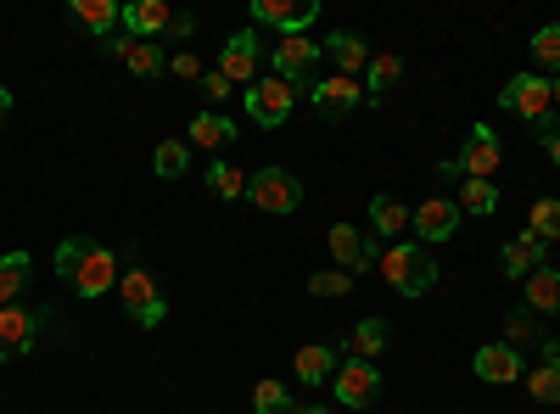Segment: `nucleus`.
<instances>
[{
    "label": "nucleus",
    "instance_id": "17",
    "mask_svg": "<svg viewBox=\"0 0 560 414\" xmlns=\"http://www.w3.org/2000/svg\"><path fill=\"white\" fill-rule=\"evenodd\" d=\"M499 263H504V274H510V281H527V274L549 269V241H538L533 229H522V236H510V241H504Z\"/></svg>",
    "mask_w": 560,
    "mask_h": 414
},
{
    "label": "nucleus",
    "instance_id": "19",
    "mask_svg": "<svg viewBox=\"0 0 560 414\" xmlns=\"http://www.w3.org/2000/svg\"><path fill=\"white\" fill-rule=\"evenodd\" d=\"M337 364H342V353H337V347H325V342H308V347H298L292 370H298V381H303V387H325V381L337 376Z\"/></svg>",
    "mask_w": 560,
    "mask_h": 414
},
{
    "label": "nucleus",
    "instance_id": "31",
    "mask_svg": "<svg viewBox=\"0 0 560 414\" xmlns=\"http://www.w3.org/2000/svg\"><path fill=\"white\" fill-rule=\"evenodd\" d=\"M208 191H213L219 202H236V197H247V174H242L236 163H213V168H208Z\"/></svg>",
    "mask_w": 560,
    "mask_h": 414
},
{
    "label": "nucleus",
    "instance_id": "15",
    "mask_svg": "<svg viewBox=\"0 0 560 414\" xmlns=\"http://www.w3.org/2000/svg\"><path fill=\"white\" fill-rule=\"evenodd\" d=\"M258 57H264L258 34H253V28H242V34H230V39H224V51H219V73H224L230 84H253V79H258Z\"/></svg>",
    "mask_w": 560,
    "mask_h": 414
},
{
    "label": "nucleus",
    "instance_id": "27",
    "mask_svg": "<svg viewBox=\"0 0 560 414\" xmlns=\"http://www.w3.org/2000/svg\"><path fill=\"white\" fill-rule=\"evenodd\" d=\"M236 141V123L230 118H219V113H202V118H191V146H202V152H219V146H230Z\"/></svg>",
    "mask_w": 560,
    "mask_h": 414
},
{
    "label": "nucleus",
    "instance_id": "16",
    "mask_svg": "<svg viewBox=\"0 0 560 414\" xmlns=\"http://www.w3.org/2000/svg\"><path fill=\"white\" fill-rule=\"evenodd\" d=\"M168 23H174V7H168V0H129L124 17H118V28H124L129 39H163Z\"/></svg>",
    "mask_w": 560,
    "mask_h": 414
},
{
    "label": "nucleus",
    "instance_id": "42",
    "mask_svg": "<svg viewBox=\"0 0 560 414\" xmlns=\"http://www.w3.org/2000/svg\"><path fill=\"white\" fill-rule=\"evenodd\" d=\"M12 123V90H0V129Z\"/></svg>",
    "mask_w": 560,
    "mask_h": 414
},
{
    "label": "nucleus",
    "instance_id": "29",
    "mask_svg": "<svg viewBox=\"0 0 560 414\" xmlns=\"http://www.w3.org/2000/svg\"><path fill=\"white\" fill-rule=\"evenodd\" d=\"M398 73H404V57H398V51L370 57V90H364V96H370V107H382V96H387V90L398 84Z\"/></svg>",
    "mask_w": 560,
    "mask_h": 414
},
{
    "label": "nucleus",
    "instance_id": "28",
    "mask_svg": "<svg viewBox=\"0 0 560 414\" xmlns=\"http://www.w3.org/2000/svg\"><path fill=\"white\" fill-rule=\"evenodd\" d=\"M527 308L533 314H560V269L527 274Z\"/></svg>",
    "mask_w": 560,
    "mask_h": 414
},
{
    "label": "nucleus",
    "instance_id": "8",
    "mask_svg": "<svg viewBox=\"0 0 560 414\" xmlns=\"http://www.w3.org/2000/svg\"><path fill=\"white\" fill-rule=\"evenodd\" d=\"M331 392L348 409H370L382 398V370H376V364H364V358H342L337 376H331Z\"/></svg>",
    "mask_w": 560,
    "mask_h": 414
},
{
    "label": "nucleus",
    "instance_id": "33",
    "mask_svg": "<svg viewBox=\"0 0 560 414\" xmlns=\"http://www.w3.org/2000/svg\"><path fill=\"white\" fill-rule=\"evenodd\" d=\"M253 414H292V392L280 387L275 376H264V381L253 387Z\"/></svg>",
    "mask_w": 560,
    "mask_h": 414
},
{
    "label": "nucleus",
    "instance_id": "5",
    "mask_svg": "<svg viewBox=\"0 0 560 414\" xmlns=\"http://www.w3.org/2000/svg\"><path fill=\"white\" fill-rule=\"evenodd\" d=\"M319 45L308 39V34H280L275 45H269V62H275V79H287L292 90L298 84H308L314 90V68H319Z\"/></svg>",
    "mask_w": 560,
    "mask_h": 414
},
{
    "label": "nucleus",
    "instance_id": "10",
    "mask_svg": "<svg viewBox=\"0 0 560 414\" xmlns=\"http://www.w3.org/2000/svg\"><path fill=\"white\" fill-rule=\"evenodd\" d=\"M39 326H45V314H34V308H23V303L0 308V364L28 358V347H34Z\"/></svg>",
    "mask_w": 560,
    "mask_h": 414
},
{
    "label": "nucleus",
    "instance_id": "44",
    "mask_svg": "<svg viewBox=\"0 0 560 414\" xmlns=\"http://www.w3.org/2000/svg\"><path fill=\"white\" fill-rule=\"evenodd\" d=\"M549 96H555V118H560V79H549Z\"/></svg>",
    "mask_w": 560,
    "mask_h": 414
},
{
    "label": "nucleus",
    "instance_id": "24",
    "mask_svg": "<svg viewBox=\"0 0 560 414\" xmlns=\"http://www.w3.org/2000/svg\"><path fill=\"white\" fill-rule=\"evenodd\" d=\"M73 17L96 34V39H113L118 34V17H124V7H113V0H73Z\"/></svg>",
    "mask_w": 560,
    "mask_h": 414
},
{
    "label": "nucleus",
    "instance_id": "7",
    "mask_svg": "<svg viewBox=\"0 0 560 414\" xmlns=\"http://www.w3.org/2000/svg\"><path fill=\"white\" fill-rule=\"evenodd\" d=\"M292 102H298V90L287 84V79H253L247 84V113H253V123H264V129H280L292 118Z\"/></svg>",
    "mask_w": 560,
    "mask_h": 414
},
{
    "label": "nucleus",
    "instance_id": "38",
    "mask_svg": "<svg viewBox=\"0 0 560 414\" xmlns=\"http://www.w3.org/2000/svg\"><path fill=\"white\" fill-rule=\"evenodd\" d=\"M202 96H208V102H230V96H236V84L213 68V73H202Z\"/></svg>",
    "mask_w": 560,
    "mask_h": 414
},
{
    "label": "nucleus",
    "instance_id": "40",
    "mask_svg": "<svg viewBox=\"0 0 560 414\" xmlns=\"http://www.w3.org/2000/svg\"><path fill=\"white\" fill-rule=\"evenodd\" d=\"M191 34H197V17H191V12H174V23H168L163 39H191Z\"/></svg>",
    "mask_w": 560,
    "mask_h": 414
},
{
    "label": "nucleus",
    "instance_id": "21",
    "mask_svg": "<svg viewBox=\"0 0 560 414\" xmlns=\"http://www.w3.org/2000/svg\"><path fill=\"white\" fill-rule=\"evenodd\" d=\"M319 51L331 57V62H337V73H348V79H353L359 68H370V45H364L359 34H348V28L325 34V39H319Z\"/></svg>",
    "mask_w": 560,
    "mask_h": 414
},
{
    "label": "nucleus",
    "instance_id": "3",
    "mask_svg": "<svg viewBox=\"0 0 560 414\" xmlns=\"http://www.w3.org/2000/svg\"><path fill=\"white\" fill-rule=\"evenodd\" d=\"M382 274H387V286H393L398 297H427V292L438 286V263H432V252H427V247H415V241L387 247V252H382Z\"/></svg>",
    "mask_w": 560,
    "mask_h": 414
},
{
    "label": "nucleus",
    "instance_id": "43",
    "mask_svg": "<svg viewBox=\"0 0 560 414\" xmlns=\"http://www.w3.org/2000/svg\"><path fill=\"white\" fill-rule=\"evenodd\" d=\"M292 414H325V403H292Z\"/></svg>",
    "mask_w": 560,
    "mask_h": 414
},
{
    "label": "nucleus",
    "instance_id": "37",
    "mask_svg": "<svg viewBox=\"0 0 560 414\" xmlns=\"http://www.w3.org/2000/svg\"><path fill=\"white\" fill-rule=\"evenodd\" d=\"M527 229H533V236L538 241H560V202H533V218H527Z\"/></svg>",
    "mask_w": 560,
    "mask_h": 414
},
{
    "label": "nucleus",
    "instance_id": "39",
    "mask_svg": "<svg viewBox=\"0 0 560 414\" xmlns=\"http://www.w3.org/2000/svg\"><path fill=\"white\" fill-rule=\"evenodd\" d=\"M168 73H179V79H197V84H202V62H197V51H179V57H168Z\"/></svg>",
    "mask_w": 560,
    "mask_h": 414
},
{
    "label": "nucleus",
    "instance_id": "4",
    "mask_svg": "<svg viewBox=\"0 0 560 414\" xmlns=\"http://www.w3.org/2000/svg\"><path fill=\"white\" fill-rule=\"evenodd\" d=\"M118 297H124V314L135 319L140 331H158L163 319H168V303L158 292V274L152 269H124L118 274Z\"/></svg>",
    "mask_w": 560,
    "mask_h": 414
},
{
    "label": "nucleus",
    "instance_id": "1",
    "mask_svg": "<svg viewBox=\"0 0 560 414\" xmlns=\"http://www.w3.org/2000/svg\"><path fill=\"white\" fill-rule=\"evenodd\" d=\"M57 274L84 297V303H96L102 292H113L118 281V258L102 247V241H90V236H68L57 247Z\"/></svg>",
    "mask_w": 560,
    "mask_h": 414
},
{
    "label": "nucleus",
    "instance_id": "9",
    "mask_svg": "<svg viewBox=\"0 0 560 414\" xmlns=\"http://www.w3.org/2000/svg\"><path fill=\"white\" fill-rule=\"evenodd\" d=\"M465 179H493L504 168V146H499V134L488 123H477L471 134H465V146H459V163H454Z\"/></svg>",
    "mask_w": 560,
    "mask_h": 414
},
{
    "label": "nucleus",
    "instance_id": "2",
    "mask_svg": "<svg viewBox=\"0 0 560 414\" xmlns=\"http://www.w3.org/2000/svg\"><path fill=\"white\" fill-rule=\"evenodd\" d=\"M499 107H504V113H516V118H527V123L538 129V141H549V134L560 129V118H555V96H549V79H544V73H516V79H504Z\"/></svg>",
    "mask_w": 560,
    "mask_h": 414
},
{
    "label": "nucleus",
    "instance_id": "18",
    "mask_svg": "<svg viewBox=\"0 0 560 414\" xmlns=\"http://www.w3.org/2000/svg\"><path fill=\"white\" fill-rule=\"evenodd\" d=\"M409 224H415V236H420V241H448L454 229H459V202L432 197V202H420V208L409 213Z\"/></svg>",
    "mask_w": 560,
    "mask_h": 414
},
{
    "label": "nucleus",
    "instance_id": "23",
    "mask_svg": "<svg viewBox=\"0 0 560 414\" xmlns=\"http://www.w3.org/2000/svg\"><path fill=\"white\" fill-rule=\"evenodd\" d=\"M124 62H129V73H140V79L168 73V51H163L158 39H129V34H124Z\"/></svg>",
    "mask_w": 560,
    "mask_h": 414
},
{
    "label": "nucleus",
    "instance_id": "36",
    "mask_svg": "<svg viewBox=\"0 0 560 414\" xmlns=\"http://www.w3.org/2000/svg\"><path fill=\"white\" fill-rule=\"evenodd\" d=\"M504 342L510 347H527V342H538V314L533 308H516V314H504Z\"/></svg>",
    "mask_w": 560,
    "mask_h": 414
},
{
    "label": "nucleus",
    "instance_id": "25",
    "mask_svg": "<svg viewBox=\"0 0 560 414\" xmlns=\"http://www.w3.org/2000/svg\"><path fill=\"white\" fill-rule=\"evenodd\" d=\"M28 274H34L28 252H0V308H12V303L23 297V286H28Z\"/></svg>",
    "mask_w": 560,
    "mask_h": 414
},
{
    "label": "nucleus",
    "instance_id": "32",
    "mask_svg": "<svg viewBox=\"0 0 560 414\" xmlns=\"http://www.w3.org/2000/svg\"><path fill=\"white\" fill-rule=\"evenodd\" d=\"M533 62L544 68V79H549V73L560 79V23H544V28L533 34Z\"/></svg>",
    "mask_w": 560,
    "mask_h": 414
},
{
    "label": "nucleus",
    "instance_id": "34",
    "mask_svg": "<svg viewBox=\"0 0 560 414\" xmlns=\"http://www.w3.org/2000/svg\"><path fill=\"white\" fill-rule=\"evenodd\" d=\"M359 286V274H348V269H319V274H308V292L314 297H348Z\"/></svg>",
    "mask_w": 560,
    "mask_h": 414
},
{
    "label": "nucleus",
    "instance_id": "6",
    "mask_svg": "<svg viewBox=\"0 0 560 414\" xmlns=\"http://www.w3.org/2000/svg\"><path fill=\"white\" fill-rule=\"evenodd\" d=\"M247 202L264 208V213H292L303 202V179L287 174V168H264V174L247 179Z\"/></svg>",
    "mask_w": 560,
    "mask_h": 414
},
{
    "label": "nucleus",
    "instance_id": "11",
    "mask_svg": "<svg viewBox=\"0 0 560 414\" xmlns=\"http://www.w3.org/2000/svg\"><path fill=\"white\" fill-rule=\"evenodd\" d=\"M331 258H337V269H348V274H364V269H376L382 263V247H376V236H364V229H353V224H331Z\"/></svg>",
    "mask_w": 560,
    "mask_h": 414
},
{
    "label": "nucleus",
    "instance_id": "14",
    "mask_svg": "<svg viewBox=\"0 0 560 414\" xmlns=\"http://www.w3.org/2000/svg\"><path fill=\"white\" fill-rule=\"evenodd\" d=\"M308 102H314V113H319V118H348V113L364 102V90H359V79L331 73V79H314Z\"/></svg>",
    "mask_w": 560,
    "mask_h": 414
},
{
    "label": "nucleus",
    "instance_id": "41",
    "mask_svg": "<svg viewBox=\"0 0 560 414\" xmlns=\"http://www.w3.org/2000/svg\"><path fill=\"white\" fill-rule=\"evenodd\" d=\"M538 146H544V152H549V163H555V168H560V129H555V134H549V141H538Z\"/></svg>",
    "mask_w": 560,
    "mask_h": 414
},
{
    "label": "nucleus",
    "instance_id": "30",
    "mask_svg": "<svg viewBox=\"0 0 560 414\" xmlns=\"http://www.w3.org/2000/svg\"><path fill=\"white\" fill-rule=\"evenodd\" d=\"M493 208H499V186H493V179H459V213L488 218Z\"/></svg>",
    "mask_w": 560,
    "mask_h": 414
},
{
    "label": "nucleus",
    "instance_id": "13",
    "mask_svg": "<svg viewBox=\"0 0 560 414\" xmlns=\"http://www.w3.org/2000/svg\"><path fill=\"white\" fill-rule=\"evenodd\" d=\"M319 17L314 0H253V23L275 28V34H303Z\"/></svg>",
    "mask_w": 560,
    "mask_h": 414
},
{
    "label": "nucleus",
    "instance_id": "26",
    "mask_svg": "<svg viewBox=\"0 0 560 414\" xmlns=\"http://www.w3.org/2000/svg\"><path fill=\"white\" fill-rule=\"evenodd\" d=\"M409 229V208L398 197H370V236H404Z\"/></svg>",
    "mask_w": 560,
    "mask_h": 414
},
{
    "label": "nucleus",
    "instance_id": "35",
    "mask_svg": "<svg viewBox=\"0 0 560 414\" xmlns=\"http://www.w3.org/2000/svg\"><path fill=\"white\" fill-rule=\"evenodd\" d=\"M152 168H158L163 179H179L185 168H191V146H185V141H163V146L152 152Z\"/></svg>",
    "mask_w": 560,
    "mask_h": 414
},
{
    "label": "nucleus",
    "instance_id": "22",
    "mask_svg": "<svg viewBox=\"0 0 560 414\" xmlns=\"http://www.w3.org/2000/svg\"><path fill=\"white\" fill-rule=\"evenodd\" d=\"M387 336H393V331H387V319H359V326L348 331V342H342L337 353H342V358H364V364H370V358H376V353L387 347Z\"/></svg>",
    "mask_w": 560,
    "mask_h": 414
},
{
    "label": "nucleus",
    "instance_id": "20",
    "mask_svg": "<svg viewBox=\"0 0 560 414\" xmlns=\"http://www.w3.org/2000/svg\"><path fill=\"white\" fill-rule=\"evenodd\" d=\"M538 353H544V364L538 370H527V392L538 398V403H560V336L549 342H538Z\"/></svg>",
    "mask_w": 560,
    "mask_h": 414
},
{
    "label": "nucleus",
    "instance_id": "12",
    "mask_svg": "<svg viewBox=\"0 0 560 414\" xmlns=\"http://www.w3.org/2000/svg\"><path fill=\"white\" fill-rule=\"evenodd\" d=\"M471 370H477V381H488V387H510V381H527V364H522V353L510 347V342H488V347H477Z\"/></svg>",
    "mask_w": 560,
    "mask_h": 414
}]
</instances>
